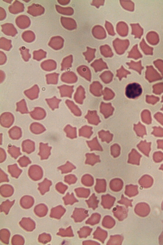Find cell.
Segmentation results:
<instances>
[{
	"label": "cell",
	"mask_w": 163,
	"mask_h": 245,
	"mask_svg": "<svg viewBox=\"0 0 163 245\" xmlns=\"http://www.w3.org/2000/svg\"><path fill=\"white\" fill-rule=\"evenodd\" d=\"M142 92V89L139 84L133 83L127 85L126 88V94L128 98L134 99L139 97Z\"/></svg>",
	"instance_id": "6da1fadb"
},
{
	"label": "cell",
	"mask_w": 163,
	"mask_h": 245,
	"mask_svg": "<svg viewBox=\"0 0 163 245\" xmlns=\"http://www.w3.org/2000/svg\"><path fill=\"white\" fill-rule=\"evenodd\" d=\"M48 144L41 143L40 144V152L38 155L41 160L47 159L50 155L51 147H49Z\"/></svg>",
	"instance_id": "7a4b0ae2"
},
{
	"label": "cell",
	"mask_w": 163,
	"mask_h": 245,
	"mask_svg": "<svg viewBox=\"0 0 163 245\" xmlns=\"http://www.w3.org/2000/svg\"><path fill=\"white\" fill-rule=\"evenodd\" d=\"M22 148L23 151L30 154L35 150V143L29 140H25L23 142Z\"/></svg>",
	"instance_id": "3957f363"
},
{
	"label": "cell",
	"mask_w": 163,
	"mask_h": 245,
	"mask_svg": "<svg viewBox=\"0 0 163 245\" xmlns=\"http://www.w3.org/2000/svg\"><path fill=\"white\" fill-rule=\"evenodd\" d=\"M87 157L85 164L93 165L96 163L100 162L99 156L94 154L87 153L86 155Z\"/></svg>",
	"instance_id": "277c9868"
},
{
	"label": "cell",
	"mask_w": 163,
	"mask_h": 245,
	"mask_svg": "<svg viewBox=\"0 0 163 245\" xmlns=\"http://www.w3.org/2000/svg\"><path fill=\"white\" fill-rule=\"evenodd\" d=\"M87 143L88 146L90 148L91 150L102 151V148L98 141L97 138H94L92 140L87 141Z\"/></svg>",
	"instance_id": "5b68a950"
},
{
	"label": "cell",
	"mask_w": 163,
	"mask_h": 245,
	"mask_svg": "<svg viewBox=\"0 0 163 245\" xmlns=\"http://www.w3.org/2000/svg\"><path fill=\"white\" fill-rule=\"evenodd\" d=\"M99 137L102 141L109 143L112 140L113 135L108 132L102 131L99 133Z\"/></svg>",
	"instance_id": "8992f818"
},
{
	"label": "cell",
	"mask_w": 163,
	"mask_h": 245,
	"mask_svg": "<svg viewBox=\"0 0 163 245\" xmlns=\"http://www.w3.org/2000/svg\"><path fill=\"white\" fill-rule=\"evenodd\" d=\"M10 137L13 140H18L21 136V130L18 128L12 129L9 131Z\"/></svg>",
	"instance_id": "52a82bcc"
},
{
	"label": "cell",
	"mask_w": 163,
	"mask_h": 245,
	"mask_svg": "<svg viewBox=\"0 0 163 245\" xmlns=\"http://www.w3.org/2000/svg\"><path fill=\"white\" fill-rule=\"evenodd\" d=\"M7 151L8 153L14 159H16L21 155L20 148H16L14 146L8 148Z\"/></svg>",
	"instance_id": "ba28073f"
},
{
	"label": "cell",
	"mask_w": 163,
	"mask_h": 245,
	"mask_svg": "<svg viewBox=\"0 0 163 245\" xmlns=\"http://www.w3.org/2000/svg\"><path fill=\"white\" fill-rule=\"evenodd\" d=\"M75 168L74 165L68 161L65 164L60 167L58 168L61 170L63 173H65L70 172Z\"/></svg>",
	"instance_id": "9c48e42d"
},
{
	"label": "cell",
	"mask_w": 163,
	"mask_h": 245,
	"mask_svg": "<svg viewBox=\"0 0 163 245\" xmlns=\"http://www.w3.org/2000/svg\"><path fill=\"white\" fill-rule=\"evenodd\" d=\"M111 154L114 157H117L119 156L121 149L118 145L117 144L113 145L111 146Z\"/></svg>",
	"instance_id": "30bf717a"
},
{
	"label": "cell",
	"mask_w": 163,
	"mask_h": 245,
	"mask_svg": "<svg viewBox=\"0 0 163 245\" xmlns=\"http://www.w3.org/2000/svg\"><path fill=\"white\" fill-rule=\"evenodd\" d=\"M18 162L21 167H25L31 164V161L28 157L24 156L20 158Z\"/></svg>",
	"instance_id": "8fae6325"
},
{
	"label": "cell",
	"mask_w": 163,
	"mask_h": 245,
	"mask_svg": "<svg viewBox=\"0 0 163 245\" xmlns=\"http://www.w3.org/2000/svg\"><path fill=\"white\" fill-rule=\"evenodd\" d=\"M92 132L90 128H85L82 129L80 131V136L89 138L92 134Z\"/></svg>",
	"instance_id": "7c38bea8"
},
{
	"label": "cell",
	"mask_w": 163,
	"mask_h": 245,
	"mask_svg": "<svg viewBox=\"0 0 163 245\" xmlns=\"http://www.w3.org/2000/svg\"><path fill=\"white\" fill-rule=\"evenodd\" d=\"M65 131L67 134V136L71 139H74L76 137V130L74 129H65Z\"/></svg>",
	"instance_id": "4fadbf2b"
},
{
	"label": "cell",
	"mask_w": 163,
	"mask_h": 245,
	"mask_svg": "<svg viewBox=\"0 0 163 245\" xmlns=\"http://www.w3.org/2000/svg\"><path fill=\"white\" fill-rule=\"evenodd\" d=\"M0 157H1V159H0L1 161H0L1 163L3 162L6 158V153L4 150L2 148H1V156Z\"/></svg>",
	"instance_id": "5bb4252c"
}]
</instances>
